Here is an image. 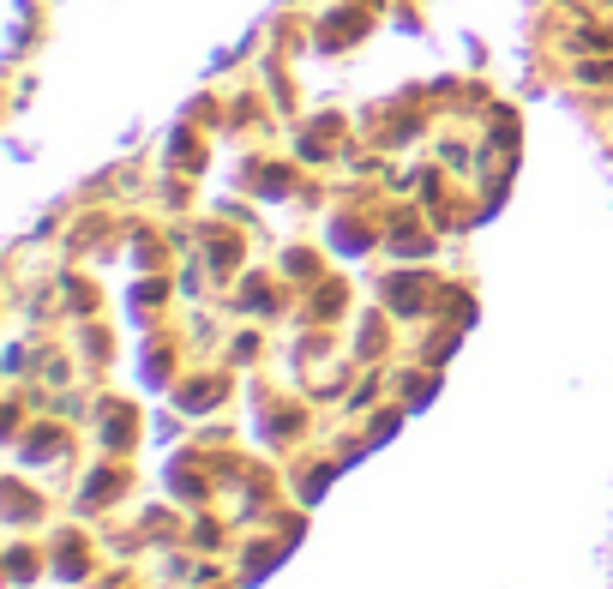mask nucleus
Wrapping results in <instances>:
<instances>
[{
  "label": "nucleus",
  "mask_w": 613,
  "mask_h": 589,
  "mask_svg": "<svg viewBox=\"0 0 613 589\" xmlns=\"http://www.w3.org/2000/svg\"><path fill=\"white\" fill-rule=\"evenodd\" d=\"M386 307L391 313H421L428 307V277H386Z\"/></svg>",
  "instance_id": "obj_1"
},
{
  "label": "nucleus",
  "mask_w": 613,
  "mask_h": 589,
  "mask_svg": "<svg viewBox=\"0 0 613 589\" xmlns=\"http://www.w3.org/2000/svg\"><path fill=\"white\" fill-rule=\"evenodd\" d=\"M391 253H403V259H421V253H433V235L409 229V223H397V235H391Z\"/></svg>",
  "instance_id": "obj_2"
},
{
  "label": "nucleus",
  "mask_w": 613,
  "mask_h": 589,
  "mask_svg": "<svg viewBox=\"0 0 613 589\" xmlns=\"http://www.w3.org/2000/svg\"><path fill=\"white\" fill-rule=\"evenodd\" d=\"M217 397H223V379H205V385H186V391H181L186 409H211Z\"/></svg>",
  "instance_id": "obj_3"
},
{
  "label": "nucleus",
  "mask_w": 613,
  "mask_h": 589,
  "mask_svg": "<svg viewBox=\"0 0 613 589\" xmlns=\"http://www.w3.org/2000/svg\"><path fill=\"white\" fill-rule=\"evenodd\" d=\"M361 25H367L361 13H343V18H331V25H325V43H355V30H361Z\"/></svg>",
  "instance_id": "obj_4"
},
{
  "label": "nucleus",
  "mask_w": 613,
  "mask_h": 589,
  "mask_svg": "<svg viewBox=\"0 0 613 589\" xmlns=\"http://www.w3.org/2000/svg\"><path fill=\"white\" fill-rule=\"evenodd\" d=\"M337 307H343V283H325V289L313 295V313H319V319H331Z\"/></svg>",
  "instance_id": "obj_5"
},
{
  "label": "nucleus",
  "mask_w": 613,
  "mask_h": 589,
  "mask_svg": "<svg viewBox=\"0 0 613 589\" xmlns=\"http://www.w3.org/2000/svg\"><path fill=\"white\" fill-rule=\"evenodd\" d=\"M577 79H584V85H613V60H584Z\"/></svg>",
  "instance_id": "obj_6"
},
{
  "label": "nucleus",
  "mask_w": 613,
  "mask_h": 589,
  "mask_svg": "<svg viewBox=\"0 0 613 589\" xmlns=\"http://www.w3.org/2000/svg\"><path fill=\"white\" fill-rule=\"evenodd\" d=\"M60 572H67V577L85 572V547H79V542H60Z\"/></svg>",
  "instance_id": "obj_7"
},
{
  "label": "nucleus",
  "mask_w": 613,
  "mask_h": 589,
  "mask_svg": "<svg viewBox=\"0 0 613 589\" xmlns=\"http://www.w3.org/2000/svg\"><path fill=\"white\" fill-rule=\"evenodd\" d=\"M241 301L253 307V313H265V307H271V289H265V283H247V289H241Z\"/></svg>",
  "instance_id": "obj_8"
}]
</instances>
